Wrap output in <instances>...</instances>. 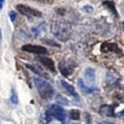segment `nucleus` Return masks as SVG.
I'll return each instance as SVG.
<instances>
[{
	"label": "nucleus",
	"instance_id": "nucleus-1",
	"mask_svg": "<svg viewBox=\"0 0 124 124\" xmlns=\"http://www.w3.org/2000/svg\"><path fill=\"white\" fill-rule=\"evenodd\" d=\"M33 82H34L37 92L43 99H50L53 97V95L54 93V90L53 86L48 81H46L43 78H34Z\"/></svg>",
	"mask_w": 124,
	"mask_h": 124
},
{
	"label": "nucleus",
	"instance_id": "nucleus-2",
	"mask_svg": "<svg viewBox=\"0 0 124 124\" xmlns=\"http://www.w3.org/2000/svg\"><path fill=\"white\" fill-rule=\"evenodd\" d=\"M53 34L59 40L66 41L71 36V27L62 22H54L51 26Z\"/></svg>",
	"mask_w": 124,
	"mask_h": 124
},
{
	"label": "nucleus",
	"instance_id": "nucleus-3",
	"mask_svg": "<svg viewBox=\"0 0 124 124\" xmlns=\"http://www.w3.org/2000/svg\"><path fill=\"white\" fill-rule=\"evenodd\" d=\"M46 116H48V118H52V117H54L56 118L57 120L59 121H64L66 119V116H67V114L65 112V110L60 107L59 105H56V104H52L49 108L46 113Z\"/></svg>",
	"mask_w": 124,
	"mask_h": 124
},
{
	"label": "nucleus",
	"instance_id": "nucleus-4",
	"mask_svg": "<svg viewBox=\"0 0 124 124\" xmlns=\"http://www.w3.org/2000/svg\"><path fill=\"white\" fill-rule=\"evenodd\" d=\"M76 67H77V63L73 61L72 59H63L58 64V69L64 77L71 76Z\"/></svg>",
	"mask_w": 124,
	"mask_h": 124
},
{
	"label": "nucleus",
	"instance_id": "nucleus-5",
	"mask_svg": "<svg viewBox=\"0 0 124 124\" xmlns=\"http://www.w3.org/2000/svg\"><path fill=\"white\" fill-rule=\"evenodd\" d=\"M16 9L17 11H19V13L23 16H26L28 17H31V16H34V17H40L42 16V14L35 10V9H32L29 6H26V5H22V4H19L16 6Z\"/></svg>",
	"mask_w": 124,
	"mask_h": 124
},
{
	"label": "nucleus",
	"instance_id": "nucleus-6",
	"mask_svg": "<svg viewBox=\"0 0 124 124\" xmlns=\"http://www.w3.org/2000/svg\"><path fill=\"white\" fill-rule=\"evenodd\" d=\"M23 51L31 53V54H47L48 51L46 48L42 46H38V45H31V44H26L21 48Z\"/></svg>",
	"mask_w": 124,
	"mask_h": 124
},
{
	"label": "nucleus",
	"instance_id": "nucleus-7",
	"mask_svg": "<svg viewBox=\"0 0 124 124\" xmlns=\"http://www.w3.org/2000/svg\"><path fill=\"white\" fill-rule=\"evenodd\" d=\"M37 59H38V61L40 62L41 64H43L47 69H49L50 71H52V72H54V73L55 72L54 63V61H53L51 58H49V57H45V56H40V57H38Z\"/></svg>",
	"mask_w": 124,
	"mask_h": 124
},
{
	"label": "nucleus",
	"instance_id": "nucleus-8",
	"mask_svg": "<svg viewBox=\"0 0 124 124\" xmlns=\"http://www.w3.org/2000/svg\"><path fill=\"white\" fill-rule=\"evenodd\" d=\"M60 83H61V85L63 86V88L65 89V91L69 93V94L73 95V96L76 97V98H78V93H77V91H76V89H75V87H74L73 85L69 84L68 82H66V81H64V80H60Z\"/></svg>",
	"mask_w": 124,
	"mask_h": 124
},
{
	"label": "nucleus",
	"instance_id": "nucleus-9",
	"mask_svg": "<svg viewBox=\"0 0 124 124\" xmlns=\"http://www.w3.org/2000/svg\"><path fill=\"white\" fill-rule=\"evenodd\" d=\"M78 87H79V89H80L82 92H84V93H93V92H98V91H99L97 88H92V87L86 86L85 83L83 82V80H82L81 78H79L78 80Z\"/></svg>",
	"mask_w": 124,
	"mask_h": 124
},
{
	"label": "nucleus",
	"instance_id": "nucleus-10",
	"mask_svg": "<svg viewBox=\"0 0 124 124\" xmlns=\"http://www.w3.org/2000/svg\"><path fill=\"white\" fill-rule=\"evenodd\" d=\"M26 67L28 69H30L31 72H33L34 74L40 76V77H43V78H48L47 74L39 67V66H36V65H32V64H26Z\"/></svg>",
	"mask_w": 124,
	"mask_h": 124
},
{
	"label": "nucleus",
	"instance_id": "nucleus-11",
	"mask_svg": "<svg viewBox=\"0 0 124 124\" xmlns=\"http://www.w3.org/2000/svg\"><path fill=\"white\" fill-rule=\"evenodd\" d=\"M84 77L85 79L87 80L88 83H93L94 82V78H95V72L93 68H87L84 72Z\"/></svg>",
	"mask_w": 124,
	"mask_h": 124
},
{
	"label": "nucleus",
	"instance_id": "nucleus-12",
	"mask_svg": "<svg viewBox=\"0 0 124 124\" xmlns=\"http://www.w3.org/2000/svg\"><path fill=\"white\" fill-rule=\"evenodd\" d=\"M102 51L103 52L111 51V52H115L117 54H121L119 48L116 46V44H114V43H104L102 45Z\"/></svg>",
	"mask_w": 124,
	"mask_h": 124
},
{
	"label": "nucleus",
	"instance_id": "nucleus-13",
	"mask_svg": "<svg viewBox=\"0 0 124 124\" xmlns=\"http://www.w3.org/2000/svg\"><path fill=\"white\" fill-rule=\"evenodd\" d=\"M100 111L103 115L107 116H114V107L111 105H103Z\"/></svg>",
	"mask_w": 124,
	"mask_h": 124
},
{
	"label": "nucleus",
	"instance_id": "nucleus-14",
	"mask_svg": "<svg viewBox=\"0 0 124 124\" xmlns=\"http://www.w3.org/2000/svg\"><path fill=\"white\" fill-rule=\"evenodd\" d=\"M103 5L106 7V8H108L109 10L115 15L116 16H117V14H116V8H115V4H114V2H112V1H104L103 2Z\"/></svg>",
	"mask_w": 124,
	"mask_h": 124
},
{
	"label": "nucleus",
	"instance_id": "nucleus-15",
	"mask_svg": "<svg viewBox=\"0 0 124 124\" xmlns=\"http://www.w3.org/2000/svg\"><path fill=\"white\" fill-rule=\"evenodd\" d=\"M11 101H12V103H14L16 105L18 104V96H17V93H16L15 88H12V90H11Z\"/></svg>",
	"mask_w": 124,
	"mask_h": 124
},
{
	"label": "nucleus",
	"instance_id": "nucleus-16",
	"mask_svg": "<svg viewBox=\"0 0 124 124\" xmlns=\"http://www.w3.org/2000/svg\"><path fill=\"white\" fill-rule=\"evenodd\" d=\"M70 117L74 120H78L79 117H80V113L78 110H72L70 112Z\"/></svg>",
	"mask_w": 124,
	"mask_h": 124
},
{
	"label": "nucleus",
	"instance_id": "nucleus-17",
	"mask_svg": "<svg viewBox=\"0 0 124 124\" xmlns=\"http://www.w3.org/2000/svg\"><path fill=\"white\" fill-rule=\"evenodd\" d=\"M56 101L60 104H64V105H69V103H70L69 100L67 98H65L64 96H62V95H57L56 96Z\"/></svg>",
	"mask_w": 124,
	"mask_h": 124
},
{
	"label": "nucleus",
	"instance_id": "nucleus-18",
	"mask_svg": "<svg viewBox=\"0 0 124 124\" xmlns=\"http://www.w3.org/2000/svg\"><path fill=\"white\" fill-rule=\"evenodd\" d=\"M82 11H84L85 13H88V14H92L93 12V8L89 6V5H86V6L82 7Z\"/></svg>",
	"mask_w": 124,
	"mask_h": 124
},
{
	"label": "nucleus",
	"instance_id": "nucleus-19",
	"mask_svg": "<svg viewBox=\"0 0 124 124\" xmlns=\"http://www.w3.org/2000/svg\"><path fill=\"white\" fill-rule=\"evenodd\" d=\"M44 43H46V44H48V45H51V46H54V47H60V45L59 44H57V43H55V42H54L53 40H49V39H43L42 40Z\"/></svg>",
	"mask_w": 124,
	"mask_h": 124
},
{
	"label": "nucleus",
	"instance_id": "nucleus-20",
	"mask_svg": "<svg viewBox=\"0 0 124 124\" xmlns=\"http://www.w3.org/2000/svg\"><path fill=\"white\" fill-rule=\"evenodd\" d=\"M9 16H10V18H11V20L14 22L15 20H16V16H17V15H16V13L15 12V11H11L10 12V14H9Z\"/></svg>",
	"mask_w": 124,
	"mask_h": 124
},
{
	"label": "nucleus",
	"instance_id": "nucleus-21",
	"mask_svg": "<svg viewBox=\"0 0 124 124\" xmlns=\"http://www.w3.org/2000/svg\"><path fill=\"white\" fill-rule=\"evenodd\" d=\"M4 2H5V0H0V10L3 8V5H4Z\"/></svg>",
	"mask_w": 124,
	"mask_h": 124
},
{
	"label": "nucleus",
	"instance_id": "nucleus-22",
	"mask_svg": "<svg viewBox=\"0 0 124 124\" xmlns=\"http://www.w3.org/2000/svg\"><path fill=\"white\" fill-rule=\"evenodd\" d=\"M2 41V32H1V30H0V43Z\"/></svg>",
	"mask_w": 124,
	"mask_h": 124
},
{
	"label": "nucleus",
	"instance_id": "nucleus-23",
	"mask_svg": "<svg viewBox=\"0 0 124 124\" xmlns=\"http://www.w3.org/2000/svg\"><path fill=\"white\" fill-rule=\"evenodd\" d=\"M124 115V110L122 111V113H119V116H123Z\"/></svg>",
	"mask_w": 124,
	"mask_h": 124
},
{
	"label": "nucleus",
	"instance_id": "nucleus-24",
	"mask_svg": "<svg viewBox=\"0 0 124 124\" xmlns=\"http://www.w3.org/2000/svg\"><path fill=\"white\" fill-rule=\"evenodd\" d=\"M123 24H124V23H123Z\"/></svg>",
	"mask_w": 124,
	"mask_h": 124
}]
</instances>
